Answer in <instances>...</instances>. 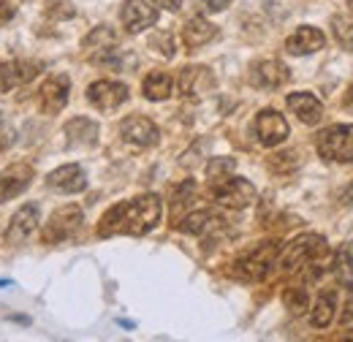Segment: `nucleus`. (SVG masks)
Returning <instances> with one entry per match:
<instances>
[{"mask_svg":"<svg viewBox=\"0 0 353 342\" xmlns=\"http://www.w3.org/2000/svg\"><path fill=\"white\" fill-rule=\"evenodd\" d=\"M163 214V204L155 193L136 196L131 201L114 204L109 212L101 217L98 234L101 237H114V234H128V237H144L158 225Z\"/></svg>","mask_w":353,"mask_h":342,"instance_id":"f257e3e1","label":"nucleus"},{"mask_svg":"<svg viewBox=\"0 0 353 342\" xmlns=\"http://www.w3.org/2000/svg\"><path fill=\"white\" fill-rule=\"evenodd\" d=\"M329 245L323 237L318 234H302L296 237L285 250H280V258H277V266L283 272H302L307 269L310 263H318L323 258H329Z\"/></svg>","mask_w":353,"mask_h":342,"instance_id":"f03ea898","label":"nucleus"},{"mask_svg":"<svg viewBox=\"0 0 353 342\" xmlns=\"http://www.w3.org/2000/svg\"><path fill=\"white\" fill-rule=\"evenodd\" d=\"M280 239H266L261 242L253 253H248L245 258H239L231 269V274L236 280H245V283H261L272 274V269H277V258H280Z\"/></svg>","mask_w":353,"mask_h":342,"instance_id":"7ed1b4c3","label":"nucleus"},{"mask_svg":"<svg viewBox=\"0 0 353 342\" xmlns=\"http://www.w3.org/2000/svg\"><path fill=\"white\" fill-rule=\"evenodd\" d=\"M318 155L332 163H353V125H332L318 133Z\"/></svg>","mask_w":353,"mask_h":342,"instance_id":"20e7f679","label":"nucleus"},{"mask_svg":"<svg viewBox=\"0 0 353 342\" xmlns=\"http://www.w3.org/2000/svg\"><path fill=\"white\" fill-rule=\"evenodd\" d=\"M215 201L225 210H245L256 201V188L253 182L242 179V177H223L218 182H210Z\"/></svg>","mask_w":353,"mask_h":342,"instance_id":"39448f33","label":"nucleus"},{"mask_svg":"<svg viewBox=\"0 0 353 342\" xmlns=\"http://www.w3.org/2000/svg\"><path fill=\"white\" fill-rule=\"evenodd\" d=\"M82 220H85L82 207H77V204H65V207H60L57 212L49 217V223H46L44 231H41V239H44L46 245L65 242V239H71V237L82 228Z\"/></svg>","mask_w":353,"mask_h":342,"instance_id":"423d86ee","label":"nucleus"},{"mask_svg":"<svg viewBox=\"0 0 353 342\" xmlns=\"http://www.w3.org/2000/svg\"><path fill=\"white\" fill-rule=\"evenodd\" d=\"M176 87H179V95L182 98L199 101V98H204L207 92L215 90V77H212V71L207 66H185L179 71Z\"/></svg>","mask_w":353,"mask_h":342,"instance_id":"0eeeda50","label":"nucleus"},{"mask_svg":"<svg viewBox=\"0 0 353 342\" xmlns=\"http://www.w3.org/2000/svg\"><path fill=\"white\" fill-rule=\"evenodd\" d=\"M120 136L123 141H128L131 147H139V150H147V147H155L158 139H161V130L152 120L141 117V114H131L123 120L120 125Z\"/></svg>","mask_w":353,"mask_h":342,"instance_id":"6e6552de","label":"nucleus"},{"mask_svg":"<svg viewBox=\"0 0 353 342\" xmlns=\"http://www.w3.org/2000/svg\"><path fill=\"white\" fill-rule=\"evenodd\" d=\"M88 101L101 112H114L117 106H123L128 101V87L123 82H112V79L92 82L88 87Z\"/></svg>","mask_w":353,"mask_h":342,"instance_id":"1a4fd4ad","label":"nucleus"},{"mask_svg":"<svg viewBox=\"0 0 353 342\" xmlns=\"http://www.w3.org/2000/svg\"><path fill=\"white\" fill-rule=\"evenodd\" d=\"M39 74H41V63H30V60H8V63H0V92L17 90V87L22 85H30Z\"/></svg>","mask_w":353,"mask_h":342,"instance_id":"9d476101","label":"nucleus"},{"mask_svg":"<svg viewBox=\"0 0 353 342\" xmlns=\"http://www.w3.org/2000/svg\"><path fill=\"white\" fill-rule=\"evenodd\" d=\"M120 19L128 33H141L158 22V8L147 0H125L120 8Z\"/></svg>","mask_w":353,"mask_h":342,"instance_id":"9b49d317","label":"nucleus"},{"mask_svg":"<svg viewBox=\"0 0 353 342\" xmlns=\"http://www.w3.org/2000/svg\"><path fill=\"white\" fill-rule=\"evenodd\" d=\"M256 136H259V141L264 147L283 144L288 139V123H285V117L280 112H274V109L259 112V117H256Z\"/></svg>","mask_w":353,"mask_h":342,"instance_id":"f8f14e48","label":"nucleus"},{"mask_svg":"<svg viewBox=\"0 0 353 342\" xmlns=\"http://www.w3.org/2000/svg\"><path fill=\"white\" fill-rule=\"evenodd\" d=\"M39 220H41V212H39L36 204H25V207H19V210L14 212V217H11V223H8L6 242H11V245H22V242L30 239V234L39 228Z\"/></svg>","mask_w":353,"mask_h":342,"instance_id":"ddd939ff","label":"nucleus"},{"mask_svg":"<svg viewBox=\"0 0 353 342\" xmlns=\"http://www.w3.org/2000/svg\"><path fill=\"white\" fill-rule=\"evenodd\" d=\"M68 90H71V82L68 77H52L46 79L41 90H39V106L44 114H57L65 103H68Z\"/></svg>","mask_w":353,"mask_h":342,"instance_id":"4468645a","label":"nucleus"},{"mask_svg":"<svg viewBox=\"0 0 353 342\" xmlns=\"http://www.w3.org/2000/svg\"><path fill=\"white\" fill-rule=\"evenodd\" d=\"M30 182H33V169L28 163H14V166L3 169L0 171V204L25 193Z\"/></svg>","mask_w":353,"mask_h":342,"instance_id":"2eb2a0df","label":"nucleus"},{"mask_svg":"<svg viewBox=\"0 0 353 342\" xmlns=\"http://www.w3.org/2000/svg\"><path fill=\"white\" fill-rule=\"evenodd\" d=\"M291 79V71L280 63V60H259L253 68H250V82L261 90H274V87H283Z\"/></svg>","mask_w":353,"mask_h":342,"instance_id":"dca6fc26","label":"nucleus"},{"mask_svg":"<svg viewBox=\"0 0 353 342\" xmlns=\"http://www.w3.org/2000/svg\"><path fill=\"white\" fill-rule=\"evenodd\" d=\"M82 49H85V54H88L90 60L103 63L109 54L117 52V33L109 25H101V28H95L88 39L82 41Z\"/></svg>","mask_w":353,"mask_h":342,"instance_id":"f3484780","label":"nucleus"},{"mask_svg":"<svg viewBox=\"0 0 353 342\" xmlns=\"http://www.w3.org/2000/svg\"><path fill=\"white\" fill-rule=\"evenodd\" d=\"M46 182L57 193H82L88 188V177H85L82 166H77V163H68V166L54 169L46 177Z\"/></svg>","mask_w":353,"mask_h":342,"instance_id":"a211bd4d","label":"nucleus"},{"mask_svg":"<svg viewBox=\"0 0 353 342\" xmlns=\"http://www.w3.org/2000/svg\"><path fill=\"white\" fill-rule=\"evenodd\" d=\"M285 103L299 117V123H305V125H318L323 117V106L312 92H291Z\"/></svg>","mask_w":353,"mask_h":342,"instance_id":"6ab92c4d","label":"nucleus"},{"mask_svg":"<svg viewBox=\"0 0 353 342\" xmlns=\"http://www.w3.org/2000/svg\"><path fill=\"white\" fill-rule=\"evenodd\" d=\"M323 43H326V36H323L318 28L305 25V28H299V30L285 41V52L302 57V54H312V52L323 49Z\"/></svg>","mask_w":353,"mask_h":342,"instance_id":"aec40b11","label":"nucleus"},{"mask_svg":"<svg viewBox=\"0 0 353 342\" xmlns=\"http://www.w3.org/2000/svg\"><path fill=\"white\" fill-rule=\"evenodd\" d=\"M215 36H218V28L212 22H207L204 17H193L182 28V43L188 49H201L204 43H210Z\"/></svg>","mask_w":353,"mask_h":342,"instance_id":"412c9836","label":"nucleus"},{"mask_svg":"<svg viewBox=\"0 0 353 342\" xmlns=\"http://www.w3.org/2000/svg\"><path fill=\"white\" fill-rule=\"evenodd\" d=\"M334 310H337V294L332 288L321 291L318 299L312 304V312H310V321L315 329H326L332 321H334Z\"/></svg>","mask_w":353,"mask_h":342,"instance_id":"4be33fe9","label":"nucleus"},{"mask_svg":"<svg viewBox=\"0 0 353 342\" xmlns=\"http://www.w3.org/2000/svg\"><path fill=\"white\" fill-rule=\"evenodd\" d=\"M172 90H174V79L166 71H152L141 82V92L147 101H166L172 95Z\"/></svg>","mask_w":353,"mask_h":342,"instance_id":"5701e85b","label":"nucleus"},{"mask_svg":"<svg viewBox=\"0 0 353 342\" xmlns=\"http://www.w3.org/2000/svg\"><path fill=\"white\" fill-rule=\"evenodd\" d=\"M218 223H221V217H218V214H212L210 210H199V212L185 214V217L176 223V228H179L182 234H193V237H199V234H204V231L215 228Z\"/></svg>","mask_w":353,"mask_h":342,"instance_id":"b1692460","label":"nucleus"},{"mask_svg":"<svg viewBox=\"0 0 353 342\" xmlns=\"http://www.w3.org/2000/svg\"><path fill=\"white\" fill-rule=\"evenodd\" d=\"M65 136H68V141H74V144H95V139H98V125L88 120V117H74L68 125H65Z\"/></svg>","mask_w":353,"mask_h":342,"instance_id":"393cba45","label":"nucleus"},{"mask_svg":"<svg viewBox=\"0 0 353 342\" xmlns=\"http://www.w3.org/2000/svg\"><path fill=\"white\" fill-rule=\"evenodd\" d=\"M332 33H334V39H337L340 46H345V49L353 52V17L337 14V17L332 19Z\"/></svg>","mask_w":353,"mask_h":342,"instance_id":"a878e982","label":"nucleus"},{"mask_svg":"<svg viewBox=\"0 0 353 342\" xmlns=\"http://www.w3.org/2000/svg\"><path fill=\"white\" fill-rule=\"evenodd\" d=\"M283 304H285L294 315H302V312L307 310V291L299 288V285H288V288L283 291Z\"/></svg>","mask_w":353,"mask_h":342,"instance_id":"bb28decb","label":"nucleus"},{"mask_svg":"<svg viewBox=\"0 0 353 342\" xmlns=\"http://www.w3.org/2000/svg\"><path fill=\"white\" fill-rule=\"evenodd\" d=\"M296 166H299V155H296V150L277 152V155L269 158V169L277 171V174H288V171H294Z\"/></svg>","mask_w":353,"mask_h":342,"instance_id":"cd10ccee","label":"nucleus"},{"mask_svg":"<svg viewBox=\"0 0 353 342\" xmlns=\"http://www.w3.org/2000/svg\"><path fill=\"white\" fill-rule=\"evenodd\" d=\"M234 169H236L234 158H212L207 166V177H210V182H218L223 177H231Z\"/></svg>","mask_w":353,"mask_h":342,"instance_id":"c85d7f7f","label":"nucleus"},{"mask_svg":"<svg viewBox=\"0 0 353 342\" xmlns=\"http://www.w3.org/2000/svg\"><path fill=\"white\" fill-rule=\"evenodd\" d=\"M150 46H155V52H161L163 57H174V39H172V33H155L152 39H150Z\"/></svg>","mask_w":353,"mask_h":342,"instance_id":"c756f323","label":"nucleus"},{"mask_svg":"<svg viewBox=\"0 0 353 342\" xmlns=\"http://www.w3.org/2000/svg\"><path fill=\"white\" fill-rule=\"evenodd\" d=\"M14 144V128H11V123L3 117V112H0V152L3 150H8Z\"/></svg>","mask_w":353,"mask_h":342,"instance_id":"7c9ffc66","label":"nucleus"},{"mask_svg":"<svg viewBox=\"0 0 353 342\" xmlns=\"http://www.w3.org/2000/svg\"><path fill=\"white\" fill-rule=\"evenodd\" d=\"M201 11H210V14H218V11H225L231 0H193Z\"/></svg>","mask_w":353,"mask_h":342,"instance_id":"2f4dec72","label":"nucleus"},{"mask_svg":"<svg viewBox=\"0 0 353 342\" xmlns=\"http://www.w3.org/2000/svg\"><path fill=\"white\" fill-rule=\"evenodd\" d=\"M17 17V3L11 0H0V25H8Z\"/></svg>","mask_w":353,"mask_h":342,"instance_id":"473e14b6","label":"nucleus"},{"mask_svg":"<svg viewBox=\"0 0 353 342\" xmlns=\"http://www.w3.org/2000/svg\"><path fill=\"white\" fill-rule=\"evenodd\" d=\"M343 109L353 114V85L348 87V90H345V95H343Z\"/></svg>","mask_w":353,"mask_h":342,"instance_id":"72a5a7b5","label":"nucleus"},{"mask_svg":"<svg viewBox=\"0 0 353 342\" xmlns=\"http://www.w3.org/2000/svg\"><path fill=\"white\" fill-rule=\"evenodd\" d=\"M158 6H163V8H169V11H179V6H182V0H155Z\"/></svg>","mask_w":353,"mask_h":342,"instance_id":"f704fd0d","label":"nucleus"},{"mask_svg":"<svg viewBox=\"0 0 353 342\" xmlns=\"http://www.w3.org/2000/svg\"><path fill=\"white\" fill-rule=\"evenodd\" d=\"M343 204H353V182L343 190Z\"/></svg>","mask_w":353,"mask_h":342,"instance_id":"c9c22d12","label":"nucleus"},{"mask_svg":"<svg viewBox=\"0 0 353 342\" xmlns=\"http://www.w3.org/2000/svg\"><path fill=\"white\" fill-rule=\"evenodd\" d=\"M340 342H353V329H348V332L340 337Z\"/></svg>","mask_w":353,"mask_h":342,"instance_id":"e433bc0d","label":"nucleus"},{"mask_svg":"<svg viewBox=\"0 0 353 342\" xmlns=\"http://www.w3.org/2000/svg\"><path fill=\"white\" fill-rule=\"evenodd\" d=\"M348 258H351V261H353V245H351V250H348Z\"/></svg>","mask_w":353,"mask_h":342,"instance_id":"4c0bfd02","label":"nucleus"},{"mask_svg":"<svg viewBox=\"0 0 353 342\" xmlns=\"http://www.w3.org/2000/svg\"><path fill=\"white\" fill-rule=\"evenodd\" d=\"M348 6H351V8H353V0H351V3H348Z\"/></svg>","mask_w":353,"mask_h":342,"instance_id":"58836bf2","label":"nucleus"}]
</instances>
